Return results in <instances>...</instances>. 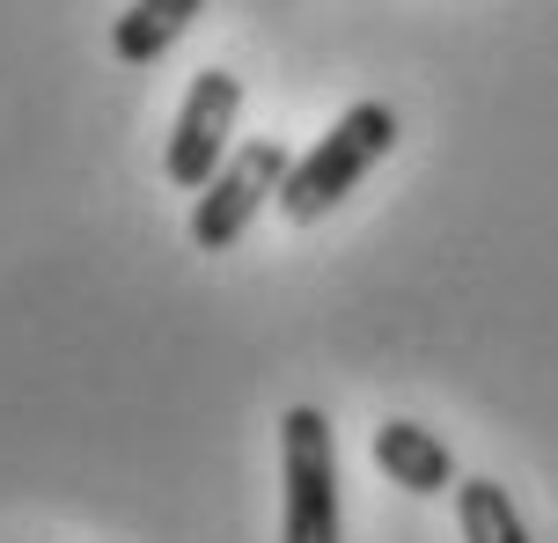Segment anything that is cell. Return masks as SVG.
<instances>
[{
	"label": "cell",
	"mask_w": 558,
	"mask_h": 543,
	"mask_svg": "<svg viewBox=\"0 0 558 543\" xmlns=\"http://www.w3.org/2000/svg\"><path fill=\"white\" fill-rule=\"evenodd\" d=\"M390 147H397V111L390 103H353L308 155H294V170L279 184V213H287L294 229L324 221L331 206H345L361 192V176L375 170Z\"/></svg>",
	"instance_id": "cell-1"
},
{
	"label": "cell",
	"mask_w": 558,
	"mask_h": 543,
	"mask_svg": "<svg viewBox=\"0 0 558 543\" xmlns=\"http://www.w3.org/2000/svg\"><path fill=\"white\" fill-rule=\"evenodd\" d=\"M279 543H338V433L316 404L279 419Z\"/></svg>",
	"instance_id": "cell-2"
},
{
	"label": "cell",
	"mask_w": 558,
	"mask_h": 543,
	"mask_svg": "<svg viewBox=\"0 0 558 543\" xmlns=\"http://www.w3.org/2000/svg\"><path fill=\"white\" fill-rule=\"evenodd\" d=\"M287 170H294V155H287L279 140H243L221 170H214V184L198 192V206H192V243H198V250H235V243H243V229L257 221V206L279 199Z\"/></svg>",
	"instance_id": "cell-3"
},
{
	"label": "cell",
	"mask_w": 558,
	"mask_h": 543,
	"mask_svg": "<svg viewBox=\"0 0 558 543\" xmlns=\"http://www.w3.org/2000/svg\"><path fill=\"white\" fill-rule=\"evenodd\" d=\"M198 8H206V0H133V8L111 23V52L125 59V66H155V59L192 29Z\"/></svg>",
	"instance_id": "cell-6"
},
{
	"label": "cell",
	"mask_w": 558,
	"mask_h": 543,
	"mask_svg": "<svg viewBox=\"0 0 558 543\" xmlns=\"http://www.w3.org/2000/svg\"><path fill=\"white\" fill-rule=\"evenodd\" d=\"M235 111H243V82L228 66H206L192 88H184V111L162 140V176L177 192H206L214 170L228 162V133H235Z\"/></svg>",
	"instance_id": "cell-4"
},
{
	"label": "cell",
	"mask_w": 558,
	"mask_h": 543,
	"mask_svg": "<svg viewBox=\"0 0 558 543\" xmlns=\"http://www.w3.org/2000/svg\"><path fill=\"white\" fill-rule=\"evenodd\" d=\"M375 470H383L397 492H412V499H441V492H456V456H448V441L434 427H418V419L375 427Z\"/></svg>",
	"instance_id": "cell-5"
},
{
	"label": "cell",
	"mask_w": 558,
	"mask_h": 543,
	"mask_svg": "<svg viewBox=\"0 0 558 543\" xmlns=\"http://www.w3.org/2000/svg\"><path fill=\"white\" fill-rule=\"evenodd\" d=\"M456 529L463 543H530L522 507L507 499L500 478H456Z\"/></svg>",
	"instance_id": "cell-7"
}]
</instances>
